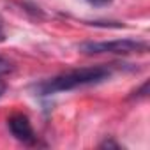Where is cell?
Here are the masks:
<instances>
[{
	"label": "cell",
	"mask_w": 150,
	"mask_h": 150,
	"mask_svg": "<svg viewBox=\"0 0 150 150\" xmlns=\"http://www.w3.org/2000/svg\"><path fill=\"white\" fill-rule=\"evenodd\" d=\"M111 71L104 65H96V67H81V69H72L64 74H58L55 78H50L42 83L37 85L39 96H51L58 92H69L80 87L94 85L99 83L106 78H110Z\"/></svg>",
	"instance_id": "6da1fadb"
},
{
	"label": "cell",
	"mask_w": 150,
	"mask_h": 150,
	"mask_svg": "<svg viewBox=\"0 0 150 150\" xmlns=\"http://www.w3.org/2000/svg\"><path fill=\"white\" fill-rule=\"evenodd\" d=\"M148 50L145 41L136 39H115V41H101V42H81L80 51L85 55H101V53H113V55H129V53H145Z\"/></svg>",
	"instance_id": "7a4b0ae2"
},
{
	"label": "cell",
	"mask_w": 150,
	"mask_h": 150,
	"mask_svg": "<svg viewBox=\"0 0 150 150\" xmlns=\"http://www.w3.org/2000/svg\"><path fill=\"white\" fill-rule=\"evenodd\" d=\"M7 127L18 141H21L25 145H35L37 143V136H35L34 127L30 124V118L27 115H23V113L11 115L7 120Z\"/></svg>",
	"instance_id": "3957f363"
},
{
	"label": "cell",
	"mask_w": 150,
	"mask_h": 150,
	"mask_svg": "<svg viewBox=\"0 0 150 150\" xmlns=\"http://www.w3.org/2000/svg\"><path fill=\"white\" fill-rule=\"evenodd\" d=\"M11 71H13V64H11L7 58L0 57V76H4V74H7V72H11Z\"/></svg>",
	"instance_id": "277c9868"
},
{
	"label": "cell",
	"mask_w": 150,
	"mask_h": 150,
	"mask_svg": "<svg viewBox=\"0 0 150 150\" xmlns=\"http://www.w3.org/2000/svg\"><path fill=\"white\" fill-rule=\"evenodd\" d=\"M87 2L92 4V6H96V7H103V6L111 4V0H87Z\"/></svg>",
	"instance_id": "5b68a950"
},
{
	"label": "cell",
	"mask_w": 150,
	"mask_h": 150,
	"mask_svg": "<svg viewBox=\"0 0 150 150\" xmlns=\"http://www.w3.org/2000/svg\"><path fill=\"white\" fill-rule=\"evenodd\" d=\"M6 90H7V85H6V81H4V80H0V97H2V96L6 94Z\"/></svg>",
	"instance_id": "8992f818"
},
{
	"label": "cell",
	"mask_w": 150,
	"mask_h": 150,
	"mask_svg": "<svg viewBox=\"0 0 150 150\" xmlns=\"http://www.w3.org/2000/svg\"><path fill=\"white\" fill-rule=\"evenodd\" d=\"M6 39V34H4V28H2V25H0V42H2Z\"/></svg>",
	"instance_id": "52a82bcc"
}]
</instances>
